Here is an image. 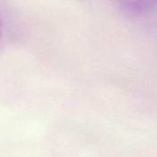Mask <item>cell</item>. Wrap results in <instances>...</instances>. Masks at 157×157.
Here are the masks:
<instances>
[{
    "label": "cell",
    "mask_w": 157,
    "mask_h": 157,
    "mask_svg": "<svg viewBox=\"0 0 157 157\" xmlns=\"http://www.w3.org/2000/svg\"><path fill=\"white\" fill-rule=\"evenodd\" d=\"M123 8L130 14H139L142 13L143 14L144 12L148 11L150 8H152V5L153 3L151 2H141V1H137V2H124L123 3Z\"/></svg>",
    "instance_id": "6da1fadb"
},
{
    "label": "cell",
    "mask_w": 157,
    "mask_h": 157,
    "mask_svg": "<svg viewBox=\"0 0 157 157\" xmlns=\"http://www.w3.org/2000/svg\"><path fill=\"white\" fill-rule=\"evenodd\" d=\"M3 35V19H2V17H1V14H0V39Z\"/></svg>",
    "instance_id": "7a4b0ae2"
}]
</instances>
